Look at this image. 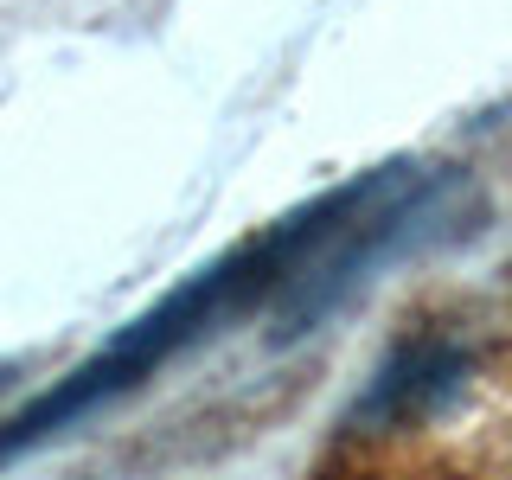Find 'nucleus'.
Segmentation results:
<instances>
[{"label":"nucleus","mask_w":512,"mask_h":480,"mask_svg":"<svg viewBox=\"0 0 512 480\" xmlns=\"http://www.w3.org/2000/svg\"><path fill=\"white\" fill-rule=\"evenodd\" d=\"M404 199H410V180L397 167L365 173V180H352L346 192H327L308 212L269 224L263 237H250V244L231 250L224 263L199 269L186 288H173V295L154 301L141 320H128L96 359H84L64 384H52L39 404H26L13 423H0V461L32 448V442H45V436H58L64 423H77L84 410L109 404V397L135 391L154 365H167L180 346L205 340L218 320L244 314L269 295H288L295 282L333 288L340 269H352L397 218H404Z\"/></svg>","instance_id":"nucleus-1"},{"label":"nucleus","mask_w":512,"mask_h":480,"mask_svg":"<svg viewBox=\"0 0 512 480\" xmlns=\"http://www.w3.org/2000/svg\"><path fill=\"white\" fill-rule=\"evenodd\" d=\"M455 378H461V346H448V340H410L391 365H384V378L372 384L365 416H378V423L416 416V410L436 404V397H442Z\"/></svg>","instance_id":"nucleus-2"},{"label":"nucleus","mask_w":512,"mask_h":480,"mask_svg":"<svg viewBox=\"0 0 512 480\" xmlns=\"http://www.w3.org/2000/svg\"><path fill=\"white\" fill-rule=\"evenodd\" d=\"M0 378H7V372H0Z\"/></svg>","instance_id":"nucleus-3"}]
</instances>
